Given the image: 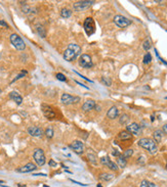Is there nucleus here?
I'll list each match as a JSON object with an SVG mask.
<instances>
[{
	"instance_id": "aec40b11",
	"label": "nucleus",
	"mask_w": 167,
	"mask_h": 187,
	"mask_svg": "<svg viewBox=\"0 0 167 187\" xmlns=\"http://www.w3.org/2000/svg\"><path fill=\"white\" fill-rule=\"evenodd\" d=\"M36 31L38 32V34L40 35L41 38H45L46 37V31H45L44 27L40 24H37L36 25Z\"/></svg>"
},
{
	"instance_id": "f3484780",
	"label": "nucleus",
	"mask_w": 167,
	"mask_h": 187,
	"mask_svg": "<svg viewBox=\"0 0 167 187\" xmlns=\"http://www.w3.org/2000/svg\"><path fill=\"white\" fill-rule=\"evenodd\" d=\"M95 100H91V99H89V100H86L84 103H83L82 105V109L84 111H91V109H93L95 107Z\"/></svg>"
},
{
	"instance_id": "1a4fd4ad",
	"label": "nucleus",
	"mask_w": 167,
	"mask_h": 187,
	"mask_svg": "<svg viewBox=\"0 0 167 187\" xmlns=\"http://www.w3.org/2000/svg\"><path fill=\"white\" fill-rule=\"evenodd\" d=\"M79 64H80L82 68H91L93 66L92 61H91V57L90 55L88 54H82L80 57H79Z\"/></svg>"
},
{
	"instance_id": "79ce46f5",
	"label": "nucleus",
	"mask_w": 167,
	"mask_h": 187,
	"mask_svg": "<svg viewBox=\"0 0 167 187\" xmlns=\"http://www.w3.org/2000/svg\"><path fill=\"white\" fill-rule=\"evenodd\" d=\"M97 187H102V185H97Z\"/></svg>"
},
{
	"instance_id": "b1692460",
	"label": "nucleus",
	"mask_w": 167,
	"mask_h": 187,
	"mask_svg": "<svg viewBox=\"0 0 167 187\" xmlns=\"http://www.w3.org/2000/svg\"><path fill=\"white\" fill-rule=\"evenodd\" d=\"M113 178H114V175H112V174H108V173L101 174V176H99V179L104 180V181H110V180H112Z\"/></svg>"
},
{
	"instance_id": "0eeeda50",
	"label": "nucleus",
	"mask_w": 167,
	"mask_h": 187,
	"mask_svg": "<svg viewBox=\"0 0 167 187\" xmlns=\"http://www.w3.org/2000/svg\"><path fill=\"white\" fill-rule=\"evenodd\" d=\"M60 100H62V103L65 105H69V104H73V103H77L78 101H80V98L78 96H72V95L68 94V93H65V94L62 95L60 97Z\"/></svg>"
},
{
	"instance_id": "6e6552de",
	"label": "nucleus",
	"mask_w": 167,
	"mask_h": 187,
	"mask_svg": "<svg viewBox=\"0 0 167 187\" xmlns=\"http://www.w3.org/2000/svg\"><path fill=\"white\" fill-rule=\"evenodd\" d=\"M33 157H34L35 162H36V164L38 166H43L45 164V155H44V152H43V150L41 148L35 149Z\"/></svg>"
},
{
	"instance_id": "9d476101",
	"label": "nucleus",
	"mask_w": 167,
	"mask_h": 187,
	"mask_svg": "<svg viewBox=\"0 0 167 187\" xmlns=\"http://www.w3.org/2000/svg\"><path fill=\"white\" fill-rule=\"evenodd\" d=\"M41 109H42L43 115H44L47 119L51 120V119H53V118L55 117V111H53V107H49V105L42 104V105H41Z\"/></svg>"
},
{
	"instance_id": "c756f323",
	"label": "nucleus",
	"mask_w": 167,
	"mask_h": 187,
	"mask_svg": "<svg viewBox=\"0 0 167 187\" xmlns=\"http://www.w3.org/2000/svg\"><path fill=\"white\" fill-rule=\"evenodd\" d=\"M21 3L23 4V7H22L23 11H24L25 13H30V12H31V7H30V6L27 5L26 2H21Z\"/></svg>"
},
{
	"instance_id": "9b49d317",
	"label": "nucleus",
	"mask_w": 167,
	"mask_h": 187,
	"mask_svg": "<svg viewBox=\"0 0 167 187\" xmlns=\"http://www.w3.org/2000/svg\"><path fill=\"white\" fill-rule=\"evenodd\" d=\"M126 131H128L131 135H139L141 132V128L139 124L136 123H131L126 127Z\"/></svg>"
},
{
	"instance_id": "4c0bfd02",
	"label": "nucleus",
	"mask_w": 167,
	"mask_h": 187,
	"mask_svg": "<svg viewBox=\"0 0 167 187\" xmlns=\"http://www.w3.org/2000/svg\"><path fill=\"white\" fill-rule=\"evenodd\" d=\"M0 25H1V26H3V27H5V28H8V25L6 24L4 20H0Z\"/></svg>"
},
{
	"instance_id": "c03bdc74",
	"label": "nucleus",
	"mask_w": 167,
	"mask_h": 187,
	"mask_svg": "<svg viewBox=\"0 0 167 187\" xmlns=\"http://www.w3.org/2000/svg\"><path fill=\"white\" fill-rule=\"evenodd\" d=\"M0 92H1V90H0Z\"/></svg>"
},
{
	"instance_id": "39448f33",
	"label": "nucleus",
	"mask_w": 167,
	"mask_h": 187,
	"mask_svg": "<svg viewBox=\"0 0 167 187\" xmlns=\"http://www.w3.org/2000/svg\"><path fill=\"white\" fill-rule=\"evenodd\" d=\"M114 23L116 26H118L119 28H126L129 25L131 24V20L129 18H125L124 16H121V14H117L114 18Z\"/></svg>"
},
{
	"instance_id": "6ab92c4d",
	"label": "nucleus",
	"mask_w": 167,
	"mask_h": 187,
	"mask_svg": "<svg viewBox=\"0 0 167 187\" xmlns=\"http://www.w3.org/2000/svg\"><path fill=\"white\" fill-rule=\"evenodd\" d=\"M162 136H163V132H162V130H156L155 132H154V134H153L154 141H155V142H157V143L161 142Z\"/></svg>"
},
{
	"instance_id": "cd10ccee",
	"label": "nucleus",
	"mask_w": 167,
	"mask_h": 187,
	"mask_svg": "<svg viewBox=\"0 0 167 187\" xmlns=\"http://www.w3.org/2000/svg\"><path fill=\"white\" fill-rule=\"evenodd\" d=\"M45 135H46L47 138H53V129L51 127H48V128L45 130Z\"/></svg>"
},
{
	"instance_id": "412c9836",
	"label": "nucleus",
	"mask_w": 167,
	"mask_h": 187,
	"mask_svg": "<svg viewBox=\"0 0 167 187\" xmlns=\"http://www.w3.org/2000/svg\"><path fill=\"white\" fill-rule=\"evenodd\" d=\"M127 165V162H126V159H124V157H122V155H119L118 157H117V166L120 168H125Z\"/></svg>"
},
{
	"instance_id": "c85d7f7f",
	"label": "nucleus",
	"mask_w": 167,
	"mask_h": 187,
	"mask_svg": "<svg viewBox=\"0 0 167 187\" xmlns=\"http://www.w3.org/2000/svg\"><path fill=\"white\" fill-rule=\"evenodd\" d=\"M151 46H152V44H151V40H150V39H146L145 42H144V45H143L144 49L148 51L150 48H151Z\"/></svg>"
},
{
	"instance_id": "5701e85b",
	"label": "nucleus",
	"mask_w": 167,
	"mask_h": 187,
	"mask_svg": "<svg viewBox=\"0 0 167 187\" xmlns=\"http://www.w3.org/2000/svg\"><path fill=\"white\" fill-rule=\"evenodd\" d=\"M60 16L65 18H68L72 16V11L70 9H68V8H63L62 11H60Z\"/></svg>"
},
{
	"instance_id": "f8f14e48",
	"label": "nucleus",
	"mask_w": 167,
	"mask_h": 187,
	"mask_svg": "<svg viewBox=\"0 0 167 187\" xmlns=\"http://www.w3.org/2000/svg\"><path fill=\"white\" fill-rule=\"evenodd\" d=\"M101 163L103 164L104 166H107L109 169L113 170V171H117V170H118V166H117L114 162H112L109 157H103L101 159Z\"/></svg>"
},
{
	"instance_id": "a211bd4d",
	"label": "nucleus",
	"mask_w": 167,
	"mask_h": 187,
	"mask_svg": "<svg viewBox=\"0 0 167 187\" xmlns=\"http://www.w3.org/2000/svg\"><path fill=\"white\" fill-rule=\"evenodd\" d=\"M118 115H119V111H118V109H117L116 107H112L107 113V117L111 120L116 119V118L118 117Z\"/></svg>"
},
{
	"instance_id": "2f4dec72",
	"label": "nucleus",
	"mask_w": 167,
	"mask_h": 187,
	"mask_svg": "<svg viewBox=\"0 0 167 187\" xmlns=\"http://www.w3.org/2000/svg\"><path fill=\"white\" fill-rule=\"evenodd\" d=\"M102 82L104 83V84H106L107 86H111V80H110V78H108V77H103V79H102Z\"/></svg>"
},
{
	"instance_id": "58836bf2",
	"label": "nucleus",
	"mask_w": 167,
	"mask_h": 187,
	"mask_svg": "<svg viewBox=\"0 0 167 187\" xmlns=\"http://www.w3.org/2000/svg\"><path fill=\"white\" fill-rule=\"evenodd\" d=\"M71 181L73 182V183H76V184H79V185H81V186H86V184H83V183H80V182H77V181H75V180H71Z\"/></svg>"
},
{
	"instance_id": "f257e3e1",
	"label": "nucleus",
	"mask_w": 167,
	"mask_h": 187,
	"mask_svg": "<svg viewBox=\"0 0 167 187\" xmlns=\"http://www.w3.org/2000/svg\"><path fill=\"white\" fill-rule=\"evenodd\" d=\"M81 51V47L79 45L75 44V43H72V44H69L67 49L65 50L64 54V59L67 61H73L78 57L79 53Z\"/></svg>"
},
{
	"instance_id": "7ed1b4c3",
	"label": "nucleus",
	"mask_w": 167,
	"mask_h": 187,
	"mask_svg": "<svg viewBox=\"0 0 167 187\" xmlns=\"http://www.w3.org/2000/svg\"><path fill=\"white\" fill-rule=\"evenodd\" d=\"M10 42H11V44L20 51L24 50V49L26 48V44H25L24 40H23V39L21 38L18 34H11L10 35Z\"/></svg>"
},
{
	"instance_id": "4be33fe9",
	"label": "nucleus",
	"mask_w": 167,
	"mask_h": 187,
	"mask_svg": "<svg viewBox=\"0 0 167 187\" xmlns=\"http://www.w3.org/2000/svg\"><path fill=\"white\" fill-rule=\"evenodd\" d=\"M119 138L122 139V140H128V139L132 138V135L128 132V131H121L119 133Z\"/></svg>"
},
{
	"instance_id": "a878e982",
	"label": "nucleus",
	"mask_w": 167,
	"mask_h": 187,
	"mask_svg": "<svg viewBox=\"0 0 167 187\" xmlns=\"http://www.w3.org/2000/svg\"><path fill=\"white\" fill-rule=\"evenodd\" d=\"M128 121H129L128 115H126V114H123V115L121 116V118H120V124L126 125L127 123H128Z\"/></svg>"
},
{
	"instance_id": "7c9ffc66",
	"label": "nucleus",
	"mask_w": 167,
	"mask_h": 187,
	"mask_svg": "<svg viewBox=\"0 0 167 187\" xmlns=\"http://www.w3.org/2000/svg\"><path fill=\"white\" fill-rule=\"evenodd\" d=\"M151 61H152V56H151V54H150V53H147V54L145 55V56H144V64H150V62H151Z\"/></svg>"
},
{
	"instance_id": "ea45409f",
	"label": "nucleus",
	"mask_w": 167,
	"mask_h": 187,
	"mask_svg": "<svg viewBox=\"0 0 167 187\" xmlns=\"http://www.w3.org/2000/svg\"><path fill=\"white\" fill-rule=\"evenodd\" d=\"M18 187H26V186H25V185H21V184H20V185H18Z\"/></svg>"
},
{
	"instance_id": "bb28decb",
	"label": "nucleus",
	"mask_w": 167,
	"mask_h": 187,
	"mask_svg": "<svg viewBox=\"0 0 167 187\" xmlns=\"http://www.w3.org/2000/svg\"><path fill=\"white\" fill-rule=\"evenodd\" d=\"M132 155H133V149L129 148V149H127V150H125L124 152H123L122 157H124V159H129Z\"/></svg>"
},
{
	"instance_id": "a19ab883",
	"label": "nucleus",
	"mask_w": 167,
	"mask_h": 187,
	"mask_svg": "<svg viewBox=\"0 0 167 187\" xmlns=\"http://www.w3.org/2000/svg\"><path fill=\"white\" fill-rule=\"evenodd\" d=\"M2 183H4V182L3 181H0V184H2Z\"/></svg>"
},
{
	"instance_id": "4468645a",
	"label": "nucleus",
	"mask_w": 167,
	"mask_h": 187,
	"mask_svg": "<svg viewBox=\"0 0 167 187\" xmlns=\"http://www.w3.org/2000/svg\"><path fill=\"white\" fill-rule=\"evenodd\" d=\"M27 131H28L29 134H30L31 136H33V137H41V136H42V134H43L42 130H41L40 128H38V127H36V126L29 127Z\"/></svg>"
},
{
	"instance_id": "423d86ee",
	"label": "nucleus",
	"mask_w": 167,
	"mask_h": 187,
	"mask_svg": "<svg viewBox=\"0 0 167 187\" xmlns=\"http://www.w3.org/2000/svg\"><path fill=\"white\" fill-rule=\"evenodd\" d=\"M95 3V1H90V0H81V1H76L74 3V8L77 11H82L89 7L90 5Z\"/></svg>"
},
{
	"instance_id": "f03ea898",
	"label": "nucleus",
	"mask_w": 167,
	"mask_h": 187,
	"mask_svg": "<svg viewBox=\"0 0 167 187\" xmlns=\"http://www.w3.org/2000/svg\"><path fill=\"white\" fill-rule=\"evenodd\" d=\"M137 144H139V146L143 147V148L147 149L148 151H149L151 155H155L156 152H157L158 148H157V144H156V142L153 140V139L151 138H141L139 140V142H137Z\"/></svg>"
},
{
	"instance_id": "393cba45",
	"label": "nucleus",
	"mask_w": 167,
	"mask_h": 187,
	"mask_svg": "<svg viewBox=\"0 0 167 187\" xmlns=\"http://www.w3.org/2000/svg\"><path fill=\"white\" fill-rule=\"evenodd\" d=\"M139 187H157L154 183H152V182L148 181V180H144V181H141V186Z\"/></svg>"
},
{
	"instance_id": "e433bc0d",
	"label": "nucleus",
	"mask_w": 167,
	"mask_h": 187,
	"mask_svg": "<svg viewBox=\"0 0 167 187\" xmlns=\"http://www.w3.org/2000/svg\"><path fill=\"white\" fill-rule=\"evenodd\" d=\"M162 132H163V134L167 135V123H166L165 125H164L163 128H162Z\"/></svg>"
},
{
	"instance_id": "20e7f679",
	"label": "nucleus",
	"mask_w": 167,
	"mask_h": 187,
	"mask_svg": "<svg viewBox=\"0 0 167 187\" xmlns=\"http://www.w3.org/2000/svg\"><path fill=\"white\" fill-rule=\"evenodd\" d=\"M83 27H84L85 33L87 34V36H91V35L95 32V20H93L92 18H85Z\"/></svg>"
},
{
	"instance_id": "37998d69",
	"label": "nucleus",
	"mask_w": 167,
	"mask_h": 187,
	"mask_svg": "<svg viewBox=\"0 0 167 187\" xmlns=\"http://www.w3.org/2000/svg\"><path fill=\"white\" fill-rule=\"evenodd\" d=\"M166 168H167V164H166Z\"/></svg>"
},
{
	"instance_id": "2eb2a0df",
	"label": "nucleus",
	"mask_w": 167,
	"mask_h": 187,
	"mask_svg": "<svg viewBox=\"0 0 167 187\" xmlns=\"http://www.w3.org/2000/svg\"><path fill=\"white\" fill-rule=\"evenodd\" d=\"M36 168L37 167L33 163H29V164H27V165H25L24 167L18 169L16 171L20 172V173H29V172H32V171H34V170H36Z\"/></svg>"
},
{
	"instance_id": "f704fd0d",
	"label": "nucleus",
	"mask_w": 167,
	"mask_h": 187,
	"mask_svg": "<svg viewBox=\"0 0 167 187\" xmlns=\"http://www.w3.org/2000/svg\"><path fill=\"white\" fill-rule=\"evenodd\" d=\"M87 157H88L89 161H90L92 164H97V161H95V155H87Z\"/></svg>"
},
{
	"instance_id": "72a5a7b5",
	"label": "nucleus",
	"mask_w": 167,
	"mask_h": 187,
	"mask_svg": "<svg viewBox=\"0 0 167 187\" xmlns=\"http://www.w3.org/2000/svg\"><path fill=\"white\" fill-rule=\"evenodd\" d=\"M56 79H58V80H60V81H63V82H65V81L67 80L66 77H65L63 74H60V73H58V74H56Z\"/></svg>"
},
{
	"instance_id": "ddd939ff",
	"label": "nucleus",
	"mask_w": 167,
	"mask_h": 187,
	"mask_svg": "<svg viewBox=\"0 0 167 187\" xmlns=\"http://www.w3.org/2000/svg\"><path fill=\"white\" fill-rule=\"evenodd\" d=\"M70 148L73 149L77 153H82L83 150H84V145H83V143L81 141L75 140L70 144Z\"/></svg>"
},
{
	"instance_id": "473e14b6",
	"label": "nucleus",
	"mask_w": 167,
	"mask_h": 187,
	"mask_svg": "<svg viewBox=\"0 0 167 187\" xmlns=\"http://www.w3.org/2000/svg\"><path fill=\"white\" fill-rule=\"evenodd\" d=\"M26 75H27V72H26V71H23V72L21 73V74H18V76H16V78H14V80H12V83H14V82H16V80H18V79L23 78V77H24V76H26Z\"/></svg>"
},
{
	"instance_id": "c9c22d12",
	"label": "nucleus",
	"mask_w": 167,
	"mask_h": 187,
	"mask_svg": "<svg viewBox=\"0 0 167 187\" xmlns=\"http://www.w3.org/2000/svg\"><path fill=\"white\" fill-rule=\"evenodd\" d=\"M48 165L50 166V167H56V163L55 161H53V159H50V161H49V163H48Z\"/></svg>"
},
{
	"instance_id": "dca6fc26",
	"label": "nucleus",
	"mask_w": 167,
	"mask_h": 187,
	"mask_svg": "<svg viewBox=\"0 0 167 187\" xmlns=\"http://www.w3.org/2000/svg\"><path fill=\"white\" fill-rule=\"evenodd\" d=\"M9 97H10V99H12V100L14 101V102L16 103V104H22V102H23V97L21 96L20 94H18L16 91H11V92L9 93Z\"/></svg>"
}]
</instances>
